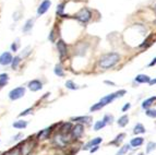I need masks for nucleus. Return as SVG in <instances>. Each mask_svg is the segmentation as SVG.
I'll use <instances>...</instances> for the list:
<instances>
[{"label":"nucleus","mask_w":156,"mask_h":155,"mask_svg":"<svg viewBox=\"0 0 156 155\" xmlns=\"http://www.w3.org/2000/svg\"><path fill=\"white\" fill-rule=\"evenodd\" d=\"M155 83H156V79H153V80H151V82L148 83V84H150V85H153Z\"/></svg>","instance_id":"nucleus-43"},{"label":"nucleus","mask_w":156,"mask_h":155,"mask_svg":"<svg viewBox=\"0 0 156 155\" xmlns=\"http://www.w3.org/2000/svg\"><path fill=\"white\" fill-rule=\"evenodd\" d=\"M50 5H51V1L50 0H44L41 5H39L38 9H37V14L38 16H43L44 13H46L48 11V9L50 8Z\"/></svg>","instance_id":"nucleus-8"},{"label":"nucleus","mask_w":156,"mask_h":155,"mask_svg":"<svg viewBox=\"0 0 156 155\" xmlns=\"http://www.w3.org/2000/svg\"><path fill=\"white\" fill-rule=\"evenodd\" d=\"M12 126L14 128H16V129H24L27 126V121H25V120H18V121L13 122Z\"/></svg>","instance_id":"nucleus-21"},{"label":"nucleus","mask_w":156,"mask_h":155,"mask_svg":"<svg viewBox=\"0 0 156 155\" xmlns=\"http://www.w3.org/2000/svg\"><path fill=\"white\" fill-rule=\"evenodd\" d=\"M71 120H72V121H78V122H80V124H82V122H89L90 120H91V117H90V116L72 117V118H71Z\"/></svg>","instance_id":"nucleus-19"},{"label":"nucleus","mask_w":156,"mask_h":155,"mask_svg":"<svg viewBox=\"0 0 156 155\" xmlns=\"http://www.w3.org/2000/svg\"><path fill=\"white\" fill-rule=\"evenodd\" d=\"M72 124H70V122H65V124H62V126H61V128H60L59 132L60 133H62V135H70L71 131H72Z\"/></svg>","instance_id":"nucleus-12"},{"label":"nucleus","mask_w":156,"mask_h":155,"mask_svg":"<svg viewBox=\"0 0 156 155\" xmlns=\"http://www.w3.org/2000/svg\"><path fill=\"white\" fill-rule=\"evenodd\" d=\"M103 107H104V105H103L101 102H98V103L94 104L93 106L90 108V110H91V111H96V110H99V109H101Z\"/></svg>","instance_id":"nucleus-32"},{"label":"nucleus","mask_w":156,"mask_h":155,"mask_svg":"<svg viewBox=\"0 0 156 155\" xmlns=\"http://www.w3.org/2000/svg\"><path fill=\"white\" fill-rule=\"evenodd\" d=\"M20 62H21V57H14L12 60V63H11V66H12V69L16 70L19 67V65H20Z\"/></svg>","instance_id":"nucleus-31"},{"label":"nucleus","mask_w":156,"mask_h":155,"mask_svg":"<svg viewBox=\"0 0 156 155\" xmlns=\"http://www.w3.org/2000/svg\"><path fill=\"white\" fill-rule=\"evenodd\" d=\"M156 149V143L154 142H148L147 143V146H146V153H151L153 150H155Z\"/></svg>","instance_id":"nucleus-33"},{"label":"nucleus","mask_w":156,"mask_h":155,"mask_svg":"<svg viewBox=\"0 0 156 155\" xmlns=\"http://www.w3.org/2000/svg\"><path fill=\"white\" fill-rule=\"evenodd\" d=\"M126 135L125 133H120V135H118L117 137L115 138L114 141H112V142H109V144H116V145H119V143L122 141L123 139H125Z\"/></svg>","instance_id":"nucleus-25"},{"label":"nucleus","mask_w":156,"mask_h":155,"mask_svg":"<svg viewBox=\"0 0 156 155\" xmlns=\"http://www.w3.org/2000/svg\"><path fill=\"white\" fill-rule=\"evenodd\" d=\"M155 65H156V57L154 58L151 62H150V65H148V66H150V67H153V66H155Z\"/></svg>","instance_id":"nucleus-41"},{"label":"nucleus","mask_w":156,"mask_h":155,"mask_svg":"<svg viewBox=\"0 0 156 155\" xmlns=\"http://www.w3.org/2000/svg\"><path fill=\"white\" fill-rule=\"evenodd\" d=\"M76 19L78 21H80L81 23H84V24L87 23V22H89V21L92 19L91 10H90V9H87V8L81 9V10L76 14Z\"/></svg>","instance_id":"nucleus-3"},{"label":"nucleus","mask_w":156,"mask_h":155,"mask_svg":"<svg viewBox=\"0 0 156 155\" xmlns=\"http://www.w3.org/2000/svg\"><path fill=\"white\" fill-rule=\"evenodd\" d=\"M106 124H106V121H105L104 119H103V120H98V121H96V124H94V130H96V131L101 130L105 126H106Z\"/></svg>","instance_id":"nucleus-26"},{"label":"nucleus","mask_w":156,"mask_h":155,"mask_svg":"<svg viewBox=\"0 0 156 155\" xmlns=\"http://www.w3.org/2000/svg\"><path fill=\"white\" fill-rule=\"evenodd\" d=\"M54 143L57 145L58 147H65L66 145L68 144V139H67V135H62V133H58V135H55L54 138Z\"/></svg>","instance_id":"nucleus-7"},{"label":"nucleus","mask_w":156,"mask_h":155,"mask_svg":"<svg viewBox=\"0 0 156 155\" xmlns=\"http://www.w3.org/2000/svg\"><path fill=\"white\" fill-rule=\"evenodd\" d=\"M135 82L138 83H150L151 82V78L146 74H139L135 77Z\"/></svg>","instance_id":"nucleus-16"},{"label":"nucleus","mask_w":156,"mask_h":155,"mask_svg":"<svg viewBox=\"0 0 156 155\" xmlns=\"http://www.w3.org/2000/svg\"><path fill=\"white\" fill-rule=\"evenodd\" d=\"M34 146H35V141H34V138L30 137L29 139H26L24 142H22L21 155H30V153L33 151Z\"/></svg>","instance_id":"nucleus-2"},{"label":"nucleus","mask_w":156,"mask_h":155,"mask_svg":"<svg viewBox=\"0 0 156 155\" xmlns=\"http://www.w3.org/2000/svg\"><path fill=\"white\" fill-rule=\"evenodd\" d=\"M125 94H126L125 90H120V91H118V92H116V95H117V97H121V96H123Z\"/></svg>","instance_id":"nucleus-38"},{"label":"nucleus","mask_w":156,"mask_h":155,"mask_svg":"<svg viewBox=\"0 0 156 155\" xmlns=\"http://www.w3.org/2000/svg\"><path fill=\"white\" fill-rule=\"evenodd\" d=\"M34 25V19H30V20L26 21L25 25L23 26V32L24 33H27V32H30L32 30V27H33Z\"/></svg>","instance_id":"nucleus-23"},{"label":"nucleus","mask_w":156,"mask_h":155,"mask_svg":"<svg viewBox=\"0 0 156 155\" xmlns=\"http://www.w3.org/2000/svg\"><path fill=\"white\" fill-rule=\"evenodd\" d=\"M145 114L151 118H156V109H147L145 111Z\"/></svg>","instance_id":"nucleus-34"},{"label":"nucleus","mask_w":156,"mask_h":155,"mask_svg":"<svg viewBox=\"0 0 156 155\" xmlns=\"http://www.w3.org/2000/svg\"><path fill=\"white\" fill-rule=\"evenodd\" d=\"M32 111H33V109H32V108H27V109H25V110L22 111V113H21L20 115H19V116H20V117L26 116V115H29L30 113H32Z\"/></svg>","instance_id":"nucleus-37"},{"label":"nucleus","mask_w":156,"mask_h":155,"mask_svg":"<svg viewBox=\"0 0 156 155\" xmlns=\"http://www.w3.org/2000/svg\"><path fill=\"white\" fill-rule=\"evenodd\" d=\"M54 72H55V74L58 75V77H63V75H65V72H63V69H62V67H61V65L56 66Z\"/></svg>","instance_id":"nucleus-29"},{"label":"nucleus","mask_w":156,"mask_h":155,"mask_svg":"<svg viewBox=\"0 0 156 155\" xmlns=\"http://www.w3.org/2000/svg\"><path fill=\"white\" fill-rule=\"evenodd\" d=\"M154 10H155V12H156V5H154Z\"/></svg>","instance_id":"nucleus-45"},{"label":"nucleus","mask_w":156,"mask_h":155,"mask_svg":"<svg viewBox=\"0 0 156 155\" xmlns=\"http://www.w3.org/2000/svg\"><path fill=\"white\" fill-rule=\"evenodd\" d=\"M52 128H54V126L52 127H49V128H46V129L42 130V131H39L38 133H37L36 135V139L37 140H46L49 138L50 133L52 132Z\"/></svg>","instance_id":"nucleus-10"},{"label":"nucleus","mask_w":156,"mask_h":155,"mask_svg":"<svg viewBox=\"0 0 156 155\" xmlns=\"http://www.w3.org/2000/svg\"><path fill=\"white\" fill-rule=\"evenodd\" d=\"M8 81H9L8 73H0V88H3L8 83Z\"/></svg>","instance_id":"nucleus-22"},{"label":"nucleus","mask_w":156,"mask_h":155,"mask_svg":"<svg viewBox=\"0 0 156 155\" xmlns=\"http://www.w3.org/2000/svg\"><path fill=\"white\" fill-rule=\"evenodd\" d=\"M21 145H22V143L19 145H16L14 147H12V149L7 151L3 155H20L21 154Z\"/></svg>","instance_id":"nucleus-15"},{"label":"nucleus","mask_w":156,"mask_h":155,"mask_svg":"<svg viewBox=\"0 0 156 155\" xmlns=\"http://www.w3.org/2000/svg\"><path fill=\"white\" fill-rule=\"evenodd\" d=\"M12 60H13L12 55L9 52H5L0 56V65L8 66V65H10V63H12Z\"/></svg>","instance_id":"nucleus-9"},{"label":"nucleus","mask_w":156,"mask_h":155,"mask_svg":"<svg viewBox=\"0 0 156 155\" xmlns=\"http://www.w3.org/2000/svg\"><path fill=\"white\" fill-rule=\"evenodd\" d=\"M42 88H43L42 82L38 80H32L29 82V88L32 92H37V91L42 90Z\"/></svg>","instance_id":"nucleus-11"},{"label":"nucleus","mask_w":156,"mask_h":155,"mask_svg":"<svg viewBox=\"0 0 156 155\" xmlns=\"http://www.w3.org/2000/svg\"><path fill=\"white\" fill-rule=\"evenodd\" d=\"M144 142V139L142 137H136L134 138V139L131 140V142H130V145L133 147H138V146H141V145L143 144Z\"/></svg>","instance_id":"nucleus-17"},{"label":"nucleus","mask_w":156,"mask_h":155,"mask_svg":"<svg viewBox=\"0 0 156 155\" xmlns=\"http://www.w3.org/2000/svg\"><path fill=\"white\" fill-rule=\"evenodd\" d=\"M103 141V139H101V137H98V138H95V139H93V140H91L89 143H86L85 145H84V150H91V147H93V146H96V145H98L99 143Z\"/></svg>","instance_id":"nucleus-13"},{"label":"nucleus","mask_w":156,"mask_h":155,"mask_svg":"<svg viewBox=\"0 0 156 155\" xmlns=\"http://www.w3.org/2000/svg\"><path fill=\"white\" fill-rule=\"evenodd\" d=\"M139 155H144V154H143V153H141V154H139Z\"/></svg>","instance_id":"nucleus-46"},{"label":"nucleus","mask_w":156,"mask_h":155,"mask_svg":"<svg viewBox=\"0 0 156 155\" xmlns=\"http://www.w3.org/2000/svg\"><path fill=\"white\" fill-rule=\"evenodd\" d=\"M66 88H69V90H78V88H80V86L76 85V84L74 82H73V81L68 80L67 82H66Z\"/></svg>","instance_id":"nucleus-28"},{"label":"nucleus","mask_w":156,"mask_h":155,"mask_svg":"<svg viewBox=\"0 0 156 155\" xmlns=\"http://www.w3.org/2000/svg\"><path fill=\"white\" fill-rule=\"evenodd\" d=\"M11 49H12L13 52H16V50H18V43H13V44L11 45Z\"/></svg>","instance_id":"nucleus-39"},{"label":"nucleus","mask_w":156,"mask_h":155,"mask_svg":"<svg viewBox=\"0 0 156 155\" xmlns=\"http://www.w3.org/2000/svg\"><path fill=\"white\" fill-rule=\"evenodd\" d=\"M155 101H156V96H153V97H150V98H147V99H145V101L142 103V108L147 109L150 106H152V104H154Z\"/></svg>","instance_id":"nucleus-18"},{"label":"nucleus","mask_w":156,"mask_h":155,"mask_svg":"<svg viewBox=\"0 0 156 155\" xmlns=\"http://www.w3.org/2000/svg\"><path fill=\"white\" fill-rule=\"evenodd\" d=\"M129 150H130V144H125L122 147H120V150L118 151L116 155H125Z\"/></svg>","instance_id":"nucleus-30"},{"label":"nucleus","mask_w":156,"mask_h":155,"mask_svg":"<svg viewBox=\"0 0 156 155\" xmlns=\"http://www.w3.org/2000/svg\"><path fill=\"white\" fill-rule=\"evenodd\" d=\"M104 120L106 121V124H112V120H114V117L109 116V115H106V116L104 117Z\"/></svg>","instance_id":"nucleus-36"},{"label":"nucleus","mask_w":156,"mask_h":155,"mask_svg":"<svg viewBox=\"0 0 156 155\" xmlns=\"http://www.w3.org/2000/svg\"><path fill=\"white\" fill-rule=\"evenodd\" d=\"M105 83H106V84H109V85H112V86L115 85V83L114 82H110V81H105Z\"/></svg>","instance_id":"nucleus-44"},{"label":"nucleus","mask_w":156,"mask_h":155,"mask_svg":"<svg viewBox=\"0 0 156 155\" xmlns=\"http://www.w3.org/2000/svg\"><path fill=\"white\" fill-rule=\"evenodd\" d=\"M24 94H25V88L19 86V88H16L10 91L9 98H10L11 101H16V99H20L21 97H23Z\"/></svg>","instance_id":"nucleus-4"},{"label":"nucleus","mask_w":156,"mask_h":155,"mask_svg":"<svg viewBox=\"0 0 156 155\" xmlns=\"http://www.w3.org/2000/svg\"><path fill=\"white\" fill-rule=\"evenodd\" d=\"M98 149H99V146H98V145H96V146H94V149H91V150H90V152H91V153L96 152V151L98 150Z\"/></svg>","instance_id":"nucleus-42"},{"label":"nucleus","mask_w":156,"mask_h":155,"mask_svg":"<svg viewBox=\"0 0 156 155\" xmlns=\"http://www.w3.org/2000/svg\"><path fill=\"white\" fill-rule=\"evenodd\" d=\"M130 107H131V104H130V103H127V104L125 105V106L122 107V111H127L128 109L130 108Z\"/></svg>","instance_id":"nucleus-40"},{"label":"nucleus","mask_w":156,"mask_h":155,"mask_svg":"<svg viewBox=\"0 0 156 155\" xmlns=\"http://www.w3.org/2000/svg\"><path fill=\"white\" fill-rule=\"evenodd\" d=\"M84 133V127L82 124H78L72 128V131H71V137L72 139L78 140L80 139Z\"/></svg>","instance_id":"nucleus-5"},{"label":"nucleus","mask_w":156,"mask_h":155,"mask_svg":"<svg viewBox=\"0 0 156 155\" xmlns=\"http://www.w3.org/2000/svg\"><path fill=\"white\" fill-rule=\"evenodd\" d=\"M57 49H58V54H59V57L60 59L62 60L63 58L66 57L68 55V47L67 44H66L65 41L62 39H59L57 41Z\"/></svg>","instance_id":"nucleus-6"},{"label":"nucleus","mask_w":156,"mask_h":155,"mask_svg":"<svg viewBox=\"0 0 156 155\" xmlns=\"http://www.w3.org/2000/svg\"><path fill=\"white\" fill-rule=\"evenodd\" d=\"M63 9H65V3H60V5H58V9H57V14H59V16H62Z\"/></svg>","instance_id":"nucleus-35"},{"label":"nucleus","mask_w":156,"mask_h":155,"mask_svg":"<svg viewBox=\"0 0 156 155\" xmlns=\"http://www.w3.org/2000/svg\"><path fill=\"white\" fill-rule=\"evenodd\" d=\"M152 39H153V34H151L150 36H147L145 39H144V41L142 43V44L140 45L141 48H143V47H148L150 45L152 44Z\"/></svg>","instance_id":"nucleus-27"},{"label":"nucleus","mask_w":156,"mask_h":155,"mask_svg":"<svg viewBox=\"0 0 156 155\" xmlns=\"http://www.w3.org/2000/svg\"><path fill=\"white\" fill-rule=\"evenodd\" d=\"M120 60V55L118 52H108V54L103 55L99 58L98 65L103 69H109L116 66Z\"/></svg>","instance_id":"nucleus-1"},{"label":"nucleus","mask_w":156,"mask_h":155,"mask_svg":"<svg viewBox=\"0 0 156 155\" xmlns=\"http://www.w3.org/2000/svg\"><path fill=\"white\" fill-rule=\"evenodd\" d=\"M133 133L134 135H141V133H145V128H144L143 124H136L133 129Z\"/></svg>","instance_id":"nucleus-20"},{"label":"nucleus","mask_w":156,"mask_h":155,"mask_svg":"<svg viewBox=\"0 0 156 155\" xmlns=\"http://www.w3.org/2000/svg\"><path fill=\"white\" fill-rule=\"evenodd\" d=\"M128 121H129V117L127 115H123L118 119V124L119 127H126L128 124Z\"/></svg>","instance_id":"nucleus-24"},{"label":"nucleus","mask_w":156,"mask_h":155,"mask_svg":"<svg viewBox=\"0 0 156 155\" xmlns=\"http://www.w3.org/2000/svg\"><path fill=\"white\" fill-rule=\"evenodd\" d=\"M115 98H117V95H116V93H112V94H108V95L104 96V97L101 99V103L104 105V106H106V105H108V104H110L112 101H114Z\"/></svg>","instance_id":"nucleus-14"}]
</instances>
